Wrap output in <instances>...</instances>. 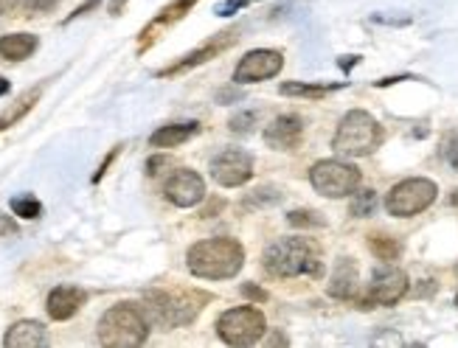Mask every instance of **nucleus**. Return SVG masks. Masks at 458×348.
<instances>
[{
	"label": "nucleus",
	"mask_w": 458,
	"mask_h": 348,
	"mask_svg": "<svg viewBox=\"0 0 458 348\" xmlns=\"http://www.w3.org/2000/svg\"><path fill=\"white\" fill-rule=\"evenodd\" d=\"M265 267L276 278H321L324 259L318 244L310 239H282L267 250Z\"/></svg>",
	"instance_id": "nucleus-2"
},
{
	"label": "nucleus",
	"mask_w": 458,
	"mask_h": 348,
	"mask_svg": "<svg viewBox=\"0 0 458 348\" xmlns=\"http://www.w3.org/2000/svg\"><path fill=\"white\" fill-rule=\"evenodd\" d=\"M245 295H250L253 301H265L267 298L265 290H256V286H250V284H245Z\"/></svg>",
	"instance_id": "nucleus-33"
},
{
	"label": "nucleus",
	"mask_w": 458,
	"mask_h": 348,
	"mask_svg": "<svg viewBox=\"0 0 458 348\" xmlns=\"http://www.w3.org/2000/svg\"><path fill=\"white\" fill-rule=\"evenodd\" d=\"M166 199L177 208H194L206 199V182L203 177L191 172V169H177L169 180H166Z\"/></svg>",
	"instance_id": "nucleus-12"
},
{
	"label": "nucleus",
	"mask_w": 458,
	"mask_h": 348,
	"mask_svg": "<svg viewBox=\"0 0 458 348\" xmlns=\"http://www.w3.org/2000/svg\"><path fill=\"white\" fill-rule=\"evenodd\" d=\"M455 306H458V295H455Z\"/></svg>",
	"instance_id": "nucleus-38"
},
{
	"label": "nucleus",
	"mask_w": 458,
	"mask_h": 348,
	"mask_svg": "<svg viewBox=\"0 0 458 348\" xmlns=\"http://www.w3.org/2000/svg\"><path fill=\"white\" fill-rule=\"evenodd\" d=\"M197 132H200V124H197V121H183V124H166V127L155 130L149 135V147H155V149H174V147H181V143H186L189 138H194Z\"/></svg>",
	"instance_id": "nucleus-18"
},
{
	"label": "nucleus",
	"mask_w": 458,
	"mask_h": 348,
	"mask_svg": "<svg viewBox=\"0 0 458 348\" xmlns=\"http://www.w3.org/2000/svg\"><path fill=\"white\" fill-rule=\"evenodd\" d=\"M9 6H12V0H0V14H4V12H6Z\"/></svg>",
	"instance_id": "nucleus-36"
},
{
	"label": "nucleus",
	"mask_w": 458,
	"mask_h": 348,
	"mask_svg": "<svg viewBox=\"0 0 458 348\" xmlns=\"http://www.w3.org/2000/svg\"><path fill=\"white\" fill-rule=\"evenodd\" d=\"M253 121H256V113L233 115V118H231V130H233V132H250V127H248V124H253Z\"/></svg>",
	"instance_id": "nucleus-28"
},
{
	"label": "nucleus",
	"mask_w": 458,
	"mask_h": 348,
	"mask_svg": "<svg viewBox=\"0 0 458 348\" xmlns=\"http://www.w3.org/2000/svg\"><path fill=\"white\" fill-rule=\"evenodd\" d=\"M211 177L223 189H239L253 177V160L242 149H225L211 160Z\"/></svg>",
	"instance_id": "nucleus-10"
},
{
	"label": "nucleus",
	"mask_w": 458,
	"mask_h": 348,
	"mask_svg": "<svg viewBox=\"0 0 458 348\" xmlns=\"http://www.w3.org/2000/svg\"><path fill=\"white\" fill-rule=\"evenodd\" d=\"M284 65V56L270 48H259L242 56V63L233 71V81L236 85H253V81H265L273 79Z\"/></svg>",
	"instance_id": "nucleus-11"
},
{
	"label": "nucleus",
	"mask_w": 458,
	"mask_h": 348,
	"mask_svg": "<svg viewBox=\"0 0 458 348\" xmlns=\"http://www.w3.org/2000/svg\"><path fill=\"white\" fill-rule=\"evenodd\" d=\"M12 211L14 216L20 219H39V214H43V206H39V199L31 197V194H20L12 199Z\"/></svg>",
	"instance_id": "nucleus-25"
},
{
	"label": "nucleus",
	"mask_w": 458,
	"mask_h": 348,
	"mask_svg": "<svg viewBox=\"0 0 458 348\" xmlns=\"http://www.w3.org/2000/svg\"><path fill=\"white\" fill-rule=\"evenodd\" d=\"M164 166H166V157H152V160L147 163V172L155 177V174H157V169H164Z\"/></svg>",
	"instance_id": "nucleus-32"
},
{
	"label": "nucleus",
	"mask_w": 458,
	"mask_h": 348,
	"mask_svg": "<svg viewBox=\"0 0 458 348\" xmlns=\"http://www.w3.org/2000/svg\"><path fill=\"white\" fill-rule=\"evenodd\" d=\"M236 37H239V31H236V29L216 34V37H211V39H208L206 46H200L197 51H191V54L181 56L174 65H169V68H164V71H157V76H177V73H186V71H191V68H197V65L208 63V59H216L223 51H228V48L236 43Z\"/></svg>",
	"instance_id": "nucleus-13"
},
{
	"label": "nucleus",
	"mask_w": 458,
	"mask_h": 348,
	"mask_svg": "<svg viewBox=\"0 0 458 348\" xmlns=\"http://www.w3.org/2000/svg\"><path fill=\"white\" fill-rule=\"evenodd\" d=\"M408 293V276L396 267H380L371 276V284L366 295L360 298V306H394L403 301Z\"/></svg>",
	"instance_id": "nucleus-9"
},
{
	"label": "nucleus",
	"mask_w": 458,
	"mask_h": 348,
	"mask_svg": "<svg viewBox=\"0 0 458 348\" xmlns=\"http://www.w3.org/2000/svg\"><path fill=\"white\" fill-rule=\"evenodd\" d=\"M436 194H439V189H436V182L428 180V177H411V180H403L396 182V186L388 191L386 197V211L391 216H416L428 211L433 202H436Z\"/></svg>",
	"instance_id": "nucleus-7"
},
{
	"label": "nucleus",
	"mask_w": 458,
	"mask_h": 348,
	"mask_svg": "<svg viewBox=\"0 0 458 348\" xmlns=\"http://www.w3.org/2000/svg\"><path fill=\"white\" fill-rule=\"evenodd\" d=\"M369 250L380 261H394V259H400L403 244L396 242L394 236H388V233H371L369 236Z\"/></svg>",
	"instance_id": "nucleus-22"
},
{
	"label": "nucleus",
	"mask_w": 458,
	"mask_h": 348,
	"mask_svg": "<svg viewBox=\"0 0 458 348\" xmlns=\"http://www.w3.org/2000/svg\"><path fill=\"white\" fill-rule=\"evenodd\" d=\"M48 343L46 326L37 320H17L4 337L6 348H39Z\"/></svg>",
	"instance_id": "nucleus-17"
},
{
	"label": "nucleus",
	"mask_w": 458,
	"mask_h": 348,
	"mask_svg": "<svg viewBox=\"0 0 458 348\" xmlns=\"http://www.w3.org/2000/svg\"><path fill=\"white\" fill-rule=\"evenodd\" d=\"M265 315L256 306H236V310L223 312L220 320H216V335L228 345H253L265 337Z\"/></svg>",
	"instance_id": "nucleus-8"
},
{
	"label": "nucleus",
	"mask_w": 458,
	"mask_h": 348,
	"mask_svg": "<svg viewBox=\"0 0 458 348\" xmlns=\"http://www.w3.org/2000/svg\"><path fill=\"white\" fill-rule=\"evenodd\" d=\"M189 270L197 278L206 281H225L239 276V270L245 267V248L236 239H203L189 248L186 253Z\"/></svg>",
	"instance_id": "nucleus-1"
},
{
	"label": "nucleus",
	"mask_w": 458,
	"mask_h": 348,
	"mask_svg": "<svg viewBox=\"0 0 458 348\" xmlns=\"http://www.w3.org/2000/svg\"><path fill=\"white\" fill-rule=\"evenodd\" d=\"M455 197H453V206H458V191H453Z\"/></svg>",
	"instance_id": "nucleus-37"
},
{
	"label": "nucleus",
	"mask_w": 458,
	"mask_h": 348,
	"mask_svg": "<svg viewBox=\"0 0 458 348\" xmlns=\"http://www.w3.org/2000/svg\"><path fill=\"white\" fill-rule=\"evenodd\" d=\"M380 143H383L380 121L366 110H352L341 118V124H337L332 149L344 157H366L380 149Z\"/></svg>",
	"instance_id": "nucleus-4"
},
{
	"label": "nucleus",
	"mask_w": 458,
	"mask_h": 348,
	"mask_svg": "<svg viewBox=\"0 0 458 348\" xmlns=\"http://www.w3.org/2000/svg\"><path fill=\"white\" fill-rule=\"evenodd\" d=\"M127 4V0H113V4H110V12L113 14H118V12H122V6Z\"/></svg>",
	"instance_id": "nucleus-34"
},
{
	"label": "nucleus",
	"mask_w": 458,
	"mask_h": 348,
	"mask_svg": "<svg viewBox=\"0 0 458 348\" xmlns=\"http://www.w3.org/2000/svg\"><path fill=\"white\" fill-rule=\"evenodd\" d=\"M149 337L147 315L132 303H115L98 320V343L107 348H135Z\"/></svg>",
	"instance_id": "nucleus-3"
},
{
	"label": "nucleus",
	"mask_w": 458,
	"mask_h": 348,
	"mask_svg": "<svg viewBox=\"0 0 458 348\" xmlns=\"http://www.w3.org/2000/svg\"><path fill=\"white\" fill-rule=\"evenodd\" d=\"M310 182L321 197H352L360 189V169H354L346 160H318L310 169Z\"/></svg>",
	"instance_id": "nucleus-6"
},
{
	"label": "nucleus",
	"mask_w": 458,
	"mask_h": 348,
	"mask_svg": "<svg viewBox=\"0 0 458 348\" xmlns=\"http://www.w3.org/2000/svg\"><path fill=\"white\" fill-rule=\"evenodd\" d=\"M445 160H447V166L453 172H458V135L447 140V147H445Z\"/></svg>",
	"instance_id": "nucleus-29"
},
{
	"label": "nucleus",
	"mask_w": 458,
	"mask_h": 348,
	"mask_svg": "<svg viewBox=\"0 0 458 348\" xmlns=\"http://www.w3.org/2000/svg\"><path fill=\"white\" fill-rule=\"evenodd\" d=\"M23 9L29 14H46L56 9V0H23Z\"/></svg>",
	"instance_id": "nucleus-27"
},
{
	"label": "nucleus",
	"mask_w": 458,
	"mask_h": 348,
	"mask_svg": "<svg viewBox=\"0 0 458 348\" xmlns=\"http://www.w3.org/2000/svg\"><path fill=\"white\" fill-rule=\"evenodd\" d=\"M341 85H304V81H284L282 85V93L284 96H307V98H321V96H327V93H332V90H337Z\"/></svg>",
	"instance_id": "nucleus-23"
},
{
	"label": "nucleus",
	"mask_w": 458,
	"mask_h": 348,
	"mask_svg": "<svg viewBox=\"0 0 458 348\" xmlns=\"http://www.w3.org/2000/svg\"><path fill=\"white\" fill-rule=\"evenodd\" d=\"M37 51V37L34 34H6L0 37V56L6 59V63H23L31 54Z\"/></svg>",
	"instance_id": "nucleus-20"
},
{
	"label": "nucleus",
	"mask_w": 458,
	"mask_h": 348,
	"mask_svg": "<svg viewBox=\"0 0 458 348\" xmlns=\"http://www.w3.org/2000/svg\"><path fill=\"white\" fill-rule=\"evenodd\" d=\"M250 4V0H223L220 4V9H216V14H223V17H231V14H236L239 9H245Z\"/></svg>",
	"instance_id": "nucleus-30"
},
{
	"label": "nucleus",
	"mask_w": 458,
	"mask_h": 348,
	"mask_svg": "<svg viewBox=\"0 0 458 348\" xmlns=\"http://www.w3.org/2000/svg\"><path fill=\"white\" fill-rule=\"evenodd\" d=\"M287 219L293 228H324V219L318 211H293Z\"/></svg>",
	"instance_id": "nucleus-26"
},
{
	"label": "nucleus",
	"mask_w": 458,
	"mask_h": 348,
	"mask_svg": "<svg viewBox=\"0 0 458 348\" xmlns=\"http://www.w3.org/2000/svg\"><path fill=\"white\" fill-rule=\"evenodd\" d=\"M354 293H357V267L352 259H341L335 267L332 281H329V295L349 301V298H354Z\"/></svg>",
	"instance_id": "nucleus-19"
},
{
	"label": "nucleus",
	"mask_w": 458,
	"mask_h": 348,
	"mask_svg": "<svg viewBox=\"0 0 458 348\" xmlns=\"http://www.w3.org/2000/svg\"><path fill=\"white\" fill-rule=\"evenodd\" d=\"M37 98H39V90H29V93H23V96H20L17 101H14V105L4 113V115H0V132H4V130H9V127H14L17 124V121L20 118H23L34 105H37Z\"/></svg>",
	"instance_id": "nucleus-21"
},
{
	"label": "nucleus",
	"mask_w": 458,
	"mask_h": 348,
	"mask_svg": "<svg viewBox=\"0 0 458 348\" xmlns=\"http://www.w3.org/2000/svg\"><path fill=\"white\" fill-rule=\"evenodd\" d=\"M4 93H9V81L0 79V96H4Z\"/></svg>",
	"instance_id": "nucleus-35"
},
{
	"label": "nucleus",
	"mask_w": 458,
	"mask_h": 348,
	"mask_svg": "<svg viewBox=\"0 0 458 348\" xmlns=\"http://www.w3.org/2000/svg\"><path fill=\"white\" fill-rule=\"evenodd\" d=\"M85 301H88L85 290L63 284V286H56V290H51V295L46 301V310H48L51 320H71L85 306Z\"/></svg>",
	"instance_id": "nucleus-15"
},
{
	"label": "nucleus",
	"mask_w": 458,
	"mask_h": 348,
	"mask_svg": "<svg viewBox=\"0 0 458 348\" xmlns=\"http://www.w3.org/2000/svg\"><path fill=\"white\" fill-rule=\"evenodd\" d=\"M206 301V298H200ZM200 301L186 293H149L147 295V315L161 329H177V326H189L200 315Z\"/></svg>",
	"instance_id": "nucleus-5"
},
{
	"label": "nucleus",
	"mask_w": 458,
	"mask_h": 348,
	"mask_svg": "<svg viewBox=\"0 0 458 348\" xmlns=\"http://www.w3.org/2000/svg\"><path fill=\"white\" fill-rule=\"evenodd\" d=\"M374 211H377V191L363 189V191H354L352 194V206H349V214L352 216L366 219V216H374Z\"/></svg>",
	"instance_id": "nucleus-24"
},
{
	"label": "nucleus",
	"mask_w": 458,
	"mask_h": 348,
	"mask_svg": "<svg viewBox=\"0 0 458 348\" xmlns=\"http://www.w3.org/2000/svg\"><path fill=\"white\" fill-rule=\"evenodd\" d=\"M304 138V121L298 115H278L265 130V143L276 152H293Z\"/></svg>",
	"instance_id": "nucleus-14"
},
{
	"label": "nucleus",
	"mask_w": 458,
	"mask_h": 348,
	"mask_svg": "<svg viewBox=\"0 0 458 348\" xmlns=\"http://www.w3.org/2000/svg\"><path fill=\"white\" fill-rule=\"evenodd\" d=\"M197 4V0H174V4H169L161 14H157L152 23L141 31V43H138V51H147L155 39H157V34H161L164 29H169V26H174L177 20H183L189 12H191V6Z\"/></svg>",
	"instance_id": "nucleus-16"
},
{
	"label": "nucleus",
	"mask_w": 458,
	"mask_h": 348,
	"mask_svg": "<svg viewBox=\"0 0 458 348\" xmlns=\"http://www.w3.org/2000/svg\"><path fill=\"white\" fill-rule=\"evenodd\" d=\"M12 233H17V225L9 216L0 214V236H12Z\"/></svg>",
	"instance_id": "nucleus-31"
}]
</instances>
